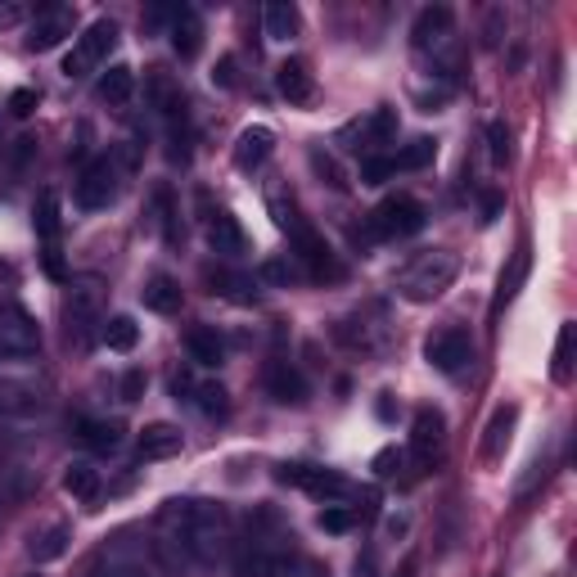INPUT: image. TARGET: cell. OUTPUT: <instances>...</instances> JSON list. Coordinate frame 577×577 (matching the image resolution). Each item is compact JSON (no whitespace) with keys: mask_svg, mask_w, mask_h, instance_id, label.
Masks as SVG:
<instances>
[{"mask_svg":"<svg viewBox=\"0 0 577 577\" xmlns=\"http://www.w3.org/2000/svg\"><path fill=\"white\" fill-rule=\"evenodd\" d=\"M154 537L172 560L190 564V568H217L235 545V524H230V510L222 501L172 497L159 505Z\"/></svg>","mask_w":577,"mask_h":577,"instance_id":"6da1fadb","label":"cell"},{"mask_svg":"<svg viewBox=\"0 0 577 577\" xmlns=\"http://www.w3.org/2000/svg\"><path fill=\"white\" fill-rule=\"evenodd\" d=\"M239 577H329V573L298 551L293 532L280 524L276 510H262L258 524H249V545H244V560H239Z\"/></svg>","mask_w":577,"mask_h":577,"instance_id":"7a4b0ae2","label":"cell"},{"mask_svg":"<svg viewBox=\"0 0 577 577\" xmlns=\"http://www.w3.org/2000/svg\"><path fill=\"white\" fill-rule=\"evenodd\" d=\"M90 577H163V564L145 537L117 532L100 545L96 560H90Z\"/></svg>","mask_w":577,"mask_h":577,"instance_id":"3957f363","label":"cell"},{"mask_svg":"<svg viewBox=\"0 0 577 577\" xmlns=\"http://www.w3.org/2000/svg\"><path fill=\"white\" fill-rule=\"evenodd\" d=\"M455 276H461V258L447 249H429L398 276V293L406 302H434L455 285Z\"/></svg>","mask_w":577,"mask_h":577,"instance_id":"277c9868","label":"cell"},{"mask_svg":"<svg viewBox=\"0 0 577 577\" xmlns=\"http://www.w3.org/2000/svg\"><path fill=\"white\" fill-rule=\"evenodd\" d=\"M451 23H455V14L447 5H429V10H419L415 27H411V46L419 54H429L434 64H442L447 77H455V68H461V54L451 50Z\"/></svg>","mask_w":577,"mask_h":577,"instance_id":"5b68a950","label":"cell"},{"mask_svg":"<svg viewBox=\"0 0 577 577\" xmlns=\"http://www.w3.org/2000/svg\"><path fill=\"white\" fill-rule=\"evenodd\" d=\"M33 230L41 239V266L50 280H68L64 266V249H59V230H64V203H59V190H41L37 208H33Z\"/></svg>","mask_w":577,"mask_h":577,"instance_id":"8992f818","label":"cell"},{"mask_svg":"<svg viewBox=\"0 0 577 577\" xmlns=\"http://www.w3.org/2000/svg\"><path fill=\"white\" fill-rule=\"evenodd\" d=\"M113 46H117V23L113 18H96L86 27V33L73 41V50H68V59H64V77H90L96 68H104V59L113 54Z\"/></svg>","mask_w":577,"mask_h":577,"instance_id":"52a82bcc","label":"cell"},{"mask_svg":"<svg viewBox=\"0 0 577 577\" xmlns=\"http://www.w3.org/2000/svg\"><path fill=\"white\" fill-rule=\"evenodd\" d=\"M276 478H280V482H289V488H298V492L316 497V501H325V505H339V501H356V497H361L343 474L321 469V465H280V474H276Z\"/></svg>","mask_w":577,"mask_h":577,"instance_id":"ba28073f","label":"cell"},{"mask_svg":"<svg viewBox=\"0 0 577 577\" xmlns=\"http://www.w3.org/2000/svg\"><path fill=\"white\" fill-rule=\"evenodd\" d=\"M289 244H293V258L302 262V271H308L316 285H339L348 276V266L339 262V253H334L312 226H298L289 235Z\"/></svg>","mask_w":577,"mask_h":577,"instance_id":"9c48e42d","label":"cell"},{"mask_svg":"<svg viewBox=\"0 0 577 577\" xmlns=\"http://www.w3.org/2000/svg\"><path fill=\"white\" fill-rule=\"evenodd\" d=\"M415 230H424V208L406 195L384 199L366 217V239H406Z\"/></svg>","mask_w":577,"mask_h":577,"instance_id":"30bf717a","label":"cell"},{"mask_svg":"<svg viewBox=\"0 0 577 577\" xmlns=\"http://www.w3.org/2000/svg\"><path fill=\"white\" fill-rule=\"evenodd\" d=\"M117 195H123V167H117L113 159H96L77 180V203L86 212H100V208L117 203Z\"/></svg>","mask_w":577,"mask_h":577,"instance_id":"8fae6325","label":"cell"},{"mask_svg":"<svg viewBox=\"0 0 577 577\" xmlns=\"http://www.w3.org/2000/svg\"><path fill=\"white\" fill-rule=\"evenodd\" d=\"M41 329L18 302H0V356H37Z\"/></svg>","mask_w":577,"mask_h":577,"instance_id":"7c38bea8","label":"cell"},{"mask_svg":"<svg viewBox=\"0 0 577 577\" xmlns=\"http://www.w3.org/2000/svg\"><path fill=\"white\" fill-rule=\"evenodd\" d=\"M424 356H429V366L442 371V375H461L469 361H474V339L461 329V325H447L438 334H429V343H424Z\"/></svg>","mask_w":577,"mask_h":577,"instance_id":"4fadbf2b","label":"cell"},{"mask_svg":"<svg viewBox=\"0 0 577 577\" xmlns=\"http://www.w3.org/2000/svg\"><path fill=\"white\" fill-rule=\"evenodd\" d=\"M68 339L77 343V348H86L90 339H96V325L104 329V316H100V285H73V293H68Z\"/></svg>","mask_w":577,"mask_h":577,"instance_id":"5bb4252c","label":"cell"},{"mask_svg":"<svg viewBox=\"0 0 577 577\" xmlns=\"http://www.w3.org/2000/svg\"><path fill=\"white\" fill-rule=\"evenodd\" d=\"M46 411V384L33 375H0V415L14 419H33Z\"/></svg>","mask_w":577,"mask_h":577,"instance_id":"9a60e30c","label":"cell"},{"mask_svg":"<svg viewBox=\"0 0 577 577\" xmlns=\"http://www.w3.org/2000/svg\"><path fill=\"white\" fill-rule=\"evenodd\" d=\"M392 136H398V109H371L366 117H356V123H348L339 131V145L343 149H371L375 145H388Z\"/></svg>","mask_w":577,"mask_h":577,"instance_id":"2e32d148","label":"cell"},{"mask_svg":"<svg viewBox=\"0 0 577 577\" xmlns=\"http://www.w3.org/2000/svg\"><path fill=\"white\" fill-rule=\"evenodd\" d=\"M145 100H149V109L163 117V123H186V90L176 86L172 73L149 68L145 73Z\"/></svg>","mask_w":577,"mask_h":577,"instance_id":"e0dca14e","label":"cell"},{"mask_svg":"<svg viewBox=\"0 0 577 577\" xmlns=\"http://www.w3.org/2000/svg\"><path fill=\"white\" fill-rule=\"evenodd\" d=\"M442 447H447V419L434 406L415 411V424H411V451H415V461L419 465H434L438 455H442Z\"/></svg>","mask_w":577,"mask_h":577,"instance_id":"ac0fdd59","label":"cell"},{"mask_svg":"<svg viewBox=\"0 0 577 577\" xmlns=\"http://www.w3.org/2000/svg\"><path fill=\"white\" fill-rule=\"evenodd\" d=\"M176 402H190L195 411H203V415H226V388L217 384V379H199L195 371H186V375H176Z\"/></svg>","mask_w":577,"mask_h":577,"instance_id":"d6986e66","label":"cell"},{"mask_svg":"<svg viewBox=\"0 0 577 577\" xmlns=\"http://www.w3.org/2000/svg\"><path fill=\"white\" fill-rule=\"evenodd\" d=\"M64 37H73V10L68 5H46L33 27H27V50H54Z\"/></svg>","mask_w":577,"mask_h":577,"instance_id":"ffe728a7","label":"cell"},{"mask_svg":"<svg viewBox=\"0 0 577 577\" xmlns=\"http://www.w3.org/2000/svg\"><path fill=\"white\" fill-rule=\"evenodd\" d=\"M208 244H212V253H222V258H239L249 249V235L226 208H212L208 212Z\"/></svg>","mask_w":577,"mask_h":577,"instance_id":"44dd1931","label":"cell"},{"mask_svg":"<svg viewBox=\"0 0 577 577\" xmlns=\"http://www.w3.org/2000/svg\"><path fill=\"white\" fill-rule=\"evenodd\" d=\"M271 149H276V131H271V127H244L239 140H235V167L239 172H258L271 159Z\"/></svg>","mask_w":577,"mask_h":577,"instance_id":"7402d4cb","label":"cell"},{"mask_svg":"<svg viewBox=\"0 0 577 577\" xmlns=\"http://www.w3.org/2000/svg\"><path fill=\"white\" fill-rule=\"evenodd\" d=\"M339 339H343L352 352L375 356V352H384V348H388V325H384V321H379V325H371V321H366V312H356L352 321H343V325H339Z\"/></svg>","mask_w":577,"mask_h":577,"instance_id":"603a6c76","label":"cell"},{"mask_svg":"<svg viewBox=\"0 0 577 577\" xmlns=\"http://www.w3.org/2000/svg\"><path fill=\"white\" fill-rule=\"evenodd\" d=\"M276 90H280L289 104H312V96H316L312 68L302 64V59H285V64L276 68Z\"/></svg>","mask_w":577,"mask_h":577,"instance_id":"cb8c5ba5","label":"cell"},{"mask_svg":"<svg viewBox=\"0 0 577 577\" xmlns=\"http://www.w3.org/2000/svg\"><path fill=\"white\" fill-rule=\"evenodd\" d=\"M528 271H532V253H528V244H519V249L510 253V266L501 271L492 316H501V308H510V302H514V293H519V289H524V280H528Z\"/></svg>","mask_w":577,"mask_h":577,"instance_id":"d4e9b609","label":"cell"},{"mask_svg":"<svg viewBox=\"0 0 577 577\" xmlns=\"http://www.w3.org/2000/svg\"><path fill=\"white\" fill-rule=\"evenodd\" d=\"M180 429L176 424H167V419H159V424H145V434H140V461H167V455H176L180 451Z\"/></svg>","mask_w":577,"mask_h":577,"instance_id":"484cf974","label":"cell"},{"mask_svg":"<svg viewBox=\"0 0 577 577\" xmlns=\"http://www.w3.org/2000/svg\"><path fill=\"white\" fill-rule=\"evenodd\" d=\"M266 392H271V398H276V402H302V398H308V379H302L293 366H289V361H271V366H266Z\"/></svg>","mask_w":577,"mask_h":577,"instance_id":"4316f807","label":"cell"},{"mask_svg":"<svg viewBox=\"0 0 577 577\" xmlns=\"http://www.w3.org/2000/svg\"><path fill=\"white\" fill-rule=\"evenodd\" d=\"M208 289L217 298H230V302H258V285L249 276H239V271H226V266H208L203 271Z\"/></svg>","mask_w":577,"mask_h":577,"instance_id":"83f0119b","label":"cell"},{"mask_svg":"<svg viewBox=\"0 0 577 577\" xmlns=\"http://www.w3.org/2000/svg\"><path fill=\"white\" fill-rule=\"evenodd\" d=\"M172 46H176V54L180 59H195L199 54V46H203V23H199V14L190 10V5H176V14H172Z\"/></svg>","mask_w":577,"mask_h":577,"instance_id":"f1b7e54d","label":"cell"},{"mask_svg":"<svg viewBox=\"0 0 577 577\" xmlns=\"http://www.w3.org/2000/svg\"><path fill=\"white\" fill-rule=\"evenodd\" d=\"M514 424H519V406H497V415L488 419V438H482V461H501L514 438Z\"/></svg>","mask_w":577,"mask_h":577,"instance_id":"f546056e","label":"cell"},{"mask_svg":"<svg viewBox=\"0 0 577 577\" xmlns=\"http://www.w3.org/2000/svg\"><path fill=\"white\" fill-rule=\"evenodd\" d=\"M123 424L117 419H81L77 424V438H81V447H90V451H100V455H109V451H117L123 447Z\"/></svg>","mask_w":577,"mask_h":577,"instance_id":"4dcf8cb0","label":"cell"},{"mask_svg":"<svg viewBox=\"0 0 577 577\" xmlns=\"http://www.w3.org/2000/svg\"><path fill=\"white\" fill-rule=\"evenodd\" d=\"M186 348H190V356L199 361V366H208V371L226 361V339H222V334L212 329V325H195V329L186 334Z\"/></svg>","mask_w":577,"mask_h":577,"instance_id":"1f68e13d","label":"cell"},{"mask_svg":"<svg viewBox=\"0 0 577 577\" xmlns=\"http://www.w3.org/2000/svg\"><path fill=\"white\" fill-rule=\"evenodd\" d=\"M131 90H136V68H127V64H113V68L100 77L96 96H100L104 104H127V100H131Z\"/></svg>","mask_w":577,"mask_h":577,"instance_id":"d6a6232c","label":"cell"},{"mask_svg":"<svg viewBox=\"0 0 577 577\" xmlns=\"http://www.w3.org/2000/svg\"><path fill=\"white\" fill-rule=\"evenodd\" d=\"M262 27H266V41H289L298 33V10L289 0H271L262 10Z\"/></svg>","mask_w":577,"mask_h":577,"instance_id":"836d02e7","label":"cell"},{"mask_svg":"<svg viewBox=\"0 0 577 577\" xmlns=\"http://www.w3.org/2000/svg\"><path fill=\"white\" fill-rule=\"evenodd\" d=\"M140 298H145V308L149 312H163V316H172V312H180V285L172 280V276H154L145 289H140Z\"/></svg>","mask_w":577,"mask_h":577,"instance_id":"e575fe53","label":"cell"},{"mask_svg":"<svg viewBox=\"0 0 577 577\" xmlns=\"http://www.w3.org/2000/svg\"><path fill=\"white\" fill-rule=\"evenodd\" d=\"M64 492H68L73 501H96V497H100V474L90 469L86 461H73V465L64 469Z\"/></svg>","mask_w":577,"mask_h":577,"instance_id":"d590c367","label":"cell"},{"mask_svg":"<svg viewBox=\"0 0 577 577\" xmlns=\"http://www.w3.org/2000/svg\"><path fill=\"white\" fill-rule=\"evenodd\" d=\"M100 339L113 348V352H131L140 343V325L131 316H109L104 329H100Z\"/></svg>","mask_w":577,"mask_h":577,"instance_id":"8d00e7d4","label":"cell"},{"mask_svg":"<svg viewBox=\"0 0 577 577\" xmlns=\"http://www.w3.org/2000/svg\"><path fill=\"white\" fill-rule=\"evenodd\" d=\"M27 551H33V560H37V564H50V560H59V555L68 551V528H64V524L46 528L41 537H33V545H27Z\"/></svg>","mask_w":577,"mask_h":577,"instance_id":"74e56055","label":"cell"},{"mask_svg":"<svg viewBox=\"0 0 577 577\" xmlns=\"http://www.w3.org/2000/svg\"><path fill=\"white\" fill-rule=\"evenodd\" d=\"M438 159V145L429 140V136H419V140H411L402 154H392V167L398 172H415V167H429Z\"/></svg>","mask_w":577,"mask_h":577,"instance_id":"f35d334b","label":"cell"},{"mask_svg":"<svg viewBox=\"0 0 577 577\" xmlns=\"http://www.w3.org/2000/svg\"><path fill=\"white\" fill-rule=\"evenodd\" d=\"M551 375L555 384H568L573 379V325L564 321L560 334H555V361H551Z\"/></svg>","mask_w":577,"mask_h":577,"instance_id":"ab89813d","label":"cell"},{"mask_svg":"<svg viewBox=\"0 0 577 577\" xmlns=\"http://www.w3.org/2000/svg\"><path fill=\"white\" fill-rule=\"evenodd\" d=\"M388 176H398V167H392V159H375V154H366V159H361V180H366V186H384Z\"/></svg>","mask_w":577,"mask_h":577,"instance_id":"60d3db41","label":"cell"},{"mask_svg":"<svg viewBox=\"0 0 577 577\" xmlns=\"http://www.w3.org/2000/svg\"><path fill=\"white\" fill-rule=\"evenodd\" d=\"M316 524H321L325 532H348V528L356 524V514H352V510H343V505H325Z\"/></svg>","mask_w":577,"mask_h":577,"instance_id":"b9f144b4","label":"cell"},{"mask_svg":"<svg viewBox=\"0 0 577 577\" xmlns=\"http://www.w3.org/2000/svg\"><path fill=\"white\" fill-rule=\"evenodd\" d=\"M488 149H492V163L510 159V131H505V123H488Z\"/></svg>","mask_w":577,"mask_h":577,"instance_id":"7bdbcfd3","label":"cell"},{"mask_svg":"<svg viewBox=\"0 0 577 577\" xmlns=\"http://www.w3.org/2000/svg\"><path fill=\"white\" fill-rule=\"evenodd\" d=\"M312 167H316L321 176H329V186H334V190H348V176L339 172V163H334L329 154H321V149H316V154H312Z\"/></svg>","mask_w":577,"mask_h":577,"instance_id":"ee69618b","label":"cell"},{"mask_svg":"<svg viewBox=\"0 0 577 577\" xmlns=\"http://www.w3.org/2000/svg\"><path fill=\"white\" fill-rule=\"evenodd\" d=\"M293 276H298V271H293L285 258H276V262L262 266V280H271V285H293Z\"/></svg>","mask_w":577,"mask_h":577,"instance_id":"f6af8a7d","label":"cell"},{"mask_svg":"<svg viewBox=\"0 0 577 577\" xmlns=\"http://www.w3.org/2000/svg\"><path fill=\"white\" fill-rule=\"evenodd\" d=\"M398 469H402V451H392V447H388V451H379V455H375V474H379V478L398 474Z\"/></svg>","mask_w":577,"mask_h":577,"instance_id":"bcb514c9","label":"cell"},{"mask_svg":"<svg viewBox=\"0 0 577 577\" xmlns=\"http://www.w3.org/2000/svg\"><path fill=\"white\" fill-rule=\"evenodd\" d=\"M33 109H37V90H14V96H10V113L14 117H27Z\"/></svg>","mask_w":577,"mask_h":577,"instance_id":"7dc6e473","label":"cell"},{"mask_svg":"<svg viewBox=\"0 0 577 577\" xmlns=\"http://www.w3.org/2000/svg\"><path fill=\"white\" fill-rule=\"evenodd\" d=\"M14 23H23V5L18 0H0V27H14Z\"/></svg>","mask_w":577,"mask_h":577,"instance_id":"c3c4849f","label":"cell"},{"mask_svg":"<svg viewBox=\"0 0 577 577\" xmlns=\"http://www.w3.org/2000/svg\"><path fill=\"white\" fill-rule=\"evenodd\" d=\"M212 81H217V86H226V90L235 86V59H230V54L222 59V64H217V68H212Z\"/></svg>","mask_w":577,"mask_h":577,"instance_id":"681fc988","label":"cell"},{"mask_svg":"<svg viewBox=\"0 0 577 577\" xmlns=\"http://www.w3.org/2000/svg\"><path fill=\"white\" fill-rule=\"evenodd\" d=\"M140 388H145V375H140V371H131V375L123 379V398H127V402H136V398H140Z\"/></svg>","mask_w":577,"mask_h":577,"instance_id":"f907efd6","label":"cell"},{"mask_svg":"<svg viewBox=\"0 0 577 577\" xmlns=\"http://www.w3.org/2000/svg\"><path fill=\"white\" fill-rule=\"evenodd\" d=\"M501 208H505V199L501 195H488V199H482V222H497Z\"/></svg>","mask_w":577,"mask_h":577,"instance_id":"816d5d0a","label":"cell"}]
</instances>
